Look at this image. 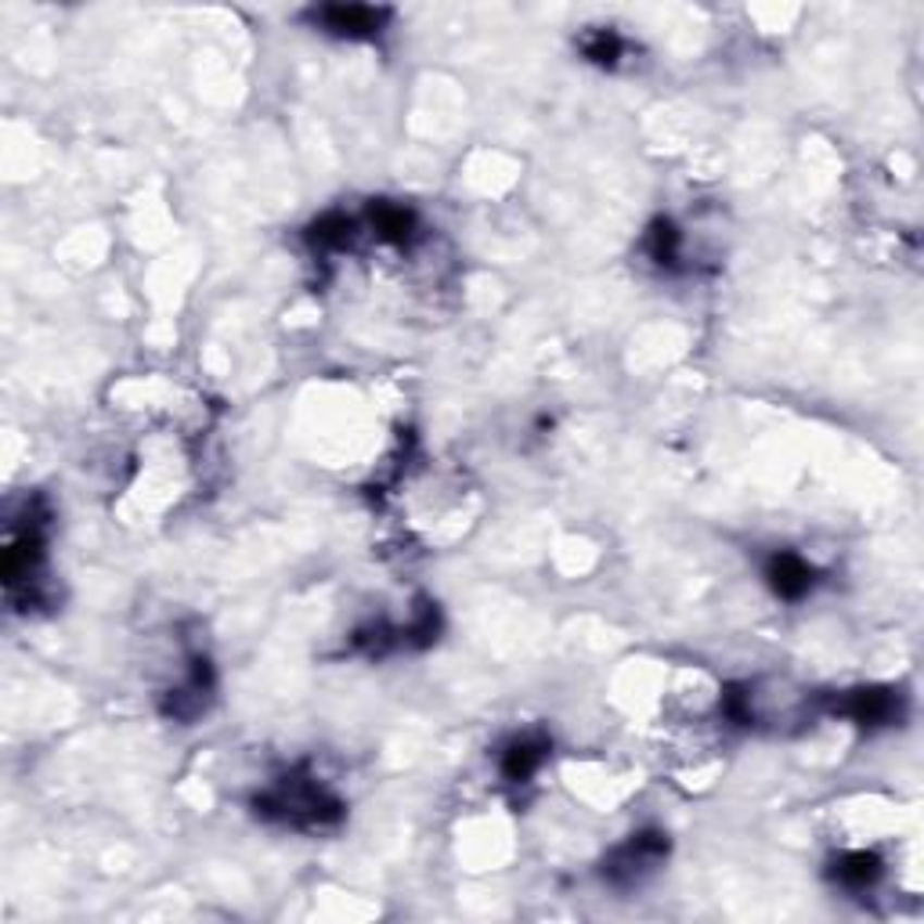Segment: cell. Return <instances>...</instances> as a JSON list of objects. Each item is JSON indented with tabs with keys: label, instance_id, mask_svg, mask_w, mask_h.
Here are the masks:
<instances>
[{
	"label": "cell",
	"instance_id": "1",
	"mask_svg": "<svg viewBox=\"0 0 924 924\" xmlns=\"http://www.w3.org/2000/svg\"><path fill=\"white\" fill-rule=\"evenodd\" d=\"M257 813L289 827L322 831L340 820V802L308 776H286L267 795L257 798Z\"/></svg>",
	"mask_w": 924,
	"mask_h": 924
},
{
	"label": "cell",
	"instance_id": "2",
	"mask_svg": "<svg viewBox=\"0 0 924 924\" xmlns=\"http://www.w3.org/2000/svg\"><path fill=\"white\" fill-rule=\"evenodd\" d=\"M664 856H669V841L664 834L658 831H644V834H633V841L622 845L611 860H607L603 874L611 877L614 885H636L639 877L650 874Z\"/></svg>",
	"mask_w": 924,
	"mask_h": 924
},
{
	"label": "cell",
	"instance_id": "3",
	"mask_svg": "<svg viewBox=\"0 0 924 924\" xmlns=\"http://www.w3.org/2000/svg\"><path fill=\"white\" fill-rule=\"evenodd\" d=\"M314 26H322L333 37H347V40H365L376 37V33L387 26L390 8H369V4H325L314 8L308 15Z\"/></svg>",
	"mask_w": 924,
	"mask_h": 924
},
{
	"label": "cell",
	"instance_id": "4",
	"mask_svg": "<svg viewBox=\"0 0 924 924\" xmlns=\"http://www.w3.org/2000/svg\"><path fill=\"white\" fill-rule=\"evenodd\" d=\"M834 712L856 719L860 726H888L903 715V697L892 694V690H877V686H871V690L845 694L841 701L834 704Z\"/></svg>",
	"mask_w": 924,
	"mask_h": 924
},
{
	"label": "cell",
	"instance_id": "5",
	"mask_svg": "<svg viewBox=\"0 0 924 924\" xmlns=\"http://www.w3.org/2000/svg\"><path fill=\"white\" fill-rule=\"evenodd\" d=\"M765 578H770L776 596H784V600H802V596L816 585V571L809 567L802 557L776 553L770 563H765Z\"/></svg>",
	"mask_w": 924,
	"mask_h": 924
},
{
	"label": "cell",
	"instance_id": "6",
	"mask_svg": "<svg viewBox=\"0 0 924 924\" xmlns=\"http://www.w3.org/2000/svg\"><path fill=\"white\" fill-rule=\"evenodd\" d=\"M877 877H882V860L874 852H845L838 863H834V882L852 888V892H863L871 888Z\"/></svg>",
	"mask_w": 924,
	"mask_h": 924
},
{
	"label": "cell",
	"instance_id": "7",
	"mask_svg": "<svg viewBox=\"0 0 924 924\" xmlns=\"http://www.w3.org/2000/svg\"><path fill=\"white\" fill-rule=\"evenodd\" d=\"M546 751H549L546 740H516V744H510L505 754H502L505 781H513V784L532 781V776L538 773V765L546 762Z\"/></svg>",
	"mask_w": 924,
	"mask_h": 924
},
{
	"label": "cell",
	"instance_id": "8",
	"mask_svg": "<svg viewBox=\"0 0 924 924\" xmlns=\"http://www.w3.org/2000/svg\"><path fill=\"white\" fill-rule=\"evenodd\" d=\"M372 228H376L383 242L404 246V242H412V235H415V213L404 207H394V202H379V207H372Z\"/></svg>",
	"mask_w": 924,
	"mask_h": 924
},
{
	"label": "cell",
	"instance_id": "9",
	"mask_svg": "<svg viewBox=\"0 0 924 924\" xmlns=\"http://www.w3.org/2000/svg\"><path fill=\"white\" fill-rule=\"evenodd\" d=\"M679 246H683V235L675 232L672 221H653V228L647 232V253L653 264L672 267L679 261Z\"/></svg>",
	"mask_w": 924,
	"mask_h": 924
},
{
	"label": "cell",
	"instance_id": "10",
	"mask_svg": "<svg viewBox=\"0 0 924 924\" xmlns=\"http://www.w3.org/2000/svg\"><path fill=\"white\" fill-rule=\"evenodd\" d=\"M582 54L589 62L607 65V70H611V65H617V59L625 54V40L617 37L614 29H592V33H585V37H582Z\"/></svg>",
	"mask_w": 924,
	"mask_h": 924
},
{
	"label": "cell",
	"instance_id": "11",
	"mask_svg": "<svg viewBox=\"0 0 924 924\" xmlns=\"http://www.w3.org/2000/svg\"><path fill=\"white\" fill-rule=\"evenodd\" d=\"M351 232H354V224L347 221L344 213H325V217L311 228V242L319 246V250H344V246L351 242Z\"/></svg>",
	"mask_w": 924,
	"mask_h": 924
}]
</instances>
